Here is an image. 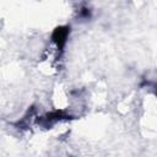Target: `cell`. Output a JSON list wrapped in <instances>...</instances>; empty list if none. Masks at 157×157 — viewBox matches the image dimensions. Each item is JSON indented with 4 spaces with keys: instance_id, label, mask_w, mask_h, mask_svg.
Listing matches in <instances>:
<instances>
[{
    "instance_id": "cell-2",
    "label": "cell",
    "mask_w": 157,
    "mask_h": 157,
    "mask_svg": "<svg viewBox=\"0 0 157 157\" xmlns=\"http://www.w3.org/2000/svg\"><path fill=\"white\" fill-rule=\"evenodd\" d=\"M70 32H71L70 25H60V26H56L50 33V40L60 55L65 52L69 37H70Z\"/></svg>"
},
{
    "instance_id": "cell-4",
    "label": "cell",
    "mask_w": 157,
    "mask_h": 157,
    "mask_svg": "<svg viewBox=\"0 0 157 157\" xmlns=\"http://www.w3.org/2000/svg\"><path fill=\"white\" fill-rule=\"evenodd\" d=\"M156 97H157V88H156Z\"/></svg>"
},
{
    "instance_id": "cell-1",
    "label": "cell",
    "mask_w": 157,
    "mask_h": 157,
    "mask_svg": "<svg viewBox=\"0 0 157 157\" xmlns=\"http://www.w3.org/2000/svg\"><path fill=\"white\" fill-rule=\"evenodd\" d=\"M71 119H74V117L69 112H66L64 109H54V110H50L40 117H36V123L44 129H50L56 123L71 120Z\"/></svg>"
},
{
    "instance_id": "cell-3",
    "label": "cell",
    "mask_w": 157,
    "mask_h": 157,
    "mask_svg": "<svg viewBox=\"0 0 157 157\" xmlns=\"http://www.w3.org/2000/svg\"><path fill=\"white\" fill-rule=\"evenodd\" d=\"M77 16L81 20H90L92 17V10L90 7H87V6H82L77 11Z\"/></svg>"
}]
</instances>
